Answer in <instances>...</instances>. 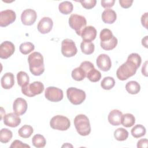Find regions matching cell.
Listing matches in <instances>:
<instances>
[{"instance_id":"obj_19","label":"cell","mask_w":148,"mask_h":148,"mask_svg":"<svg viewBox=\"0 0 148 148\" xmlns=\"http://www.w3.org/2000/svg\"><path fill=\"white\" fill-rule=\"evenodd\" d=\"M1 86L5 89L11 88L14 84V75L11 72H7L5 73L1 80Z\"/></svg>"},{"instance_id":"obj_39","label":"cell","mask_w":148,"mask_h":148,"mask_svg":"<svg viewBox=\"0 0 148 148\" xmlns=\"http://www.w3.org/2000/svg\"><path fill=\"white\" fill-rule=\"evenodd\" d=\"M10 148H12V147H23V148H24V147H28V148H29L30 147V146H29V145H27V144H25V143H23L21 141H20V140H14L13 142H12V145L10 146Z\"/></svg>"},{"instance_id":"obj_32","label":"cell","mask_w":148,"mask_h":148,"mask_svg":"<svg viewBox=\"0 0 148 148\" xmlns=\"http://www.w3.org/2000/svg\"><path fill=\"white\" fill-rule=\"evenodd\" d=\"M13 136L12 132L8 128H2L0 131V141L2 143L9 142Z\"/></svg>"},{"instance_id":"obj_31","label":"cell","mask_w":148,"mask_h":148,"mask_svg":"<svg viewBox=\"0 0 148 148\" xmlns=\"http://www.w3.org/2000/svg\"><path fill=\"white\" fill-rule=\"evenodd\" d=\"M114 137L119 141L125 140L128 137V132L123 128H119L114 131Z\"/></svg>"},{"instance_id":"obj_25","label":"cell","mask_w":148,"mask_h":148,"mask_svg":"<svg viewBox=\"0 0 148 148\" xmlns=\"http://www.w3.org/2000/svg\"><path fill=\"white\" fill-rule=\"evenodd\" d=\"M118 43L117 39L113 36L112 39L105 42H101V47L105 50H111L116 47Z\"/></svg>"},{"instance_id":"obj_29","label":"cell","mask_w":148,"mask_h":148,"mask_svg":"<svg viewBox=\"0 0 148 148\" xmlns=\"http://www.w3.org/2000/svg\"><path fill=\"white\" fill-rule=\"evenodd\" d=\"M33 132V128L31 125H24L18 130V134L21 138H28L31 136Z\"/></svg>"},{"instance_id":"obj_18","label":"cell","mask_w":148,"mask_h":148,"mask_svg":"<svg viewBox=\"0 0 148 148\" xmlns=\"http://www.w3.org/2000/svg\"><path fill=\"white\" fill-rule=\"evenodd\" d=\"M123 113L121 111L117 109H114L110 112L108 114L109 123L114 126L119 125L121 123V117Z\"/></svg>"},{"instance_id":"obj_44","label":"cell","mask_w":148,"mask_h":148,"mask_svg":"<svg viewBox=\"0 0 148 148\" xmlns=\"http://www.w3.org/2000/svg\"><path fill=\"white\" fill-rule=\"evenodd\" d=\"M147 61H146L142 66V73L145 76H147Z\"/></svg>"},{"instance_id":"obj_14","label":"cell","mask_w":148,"mask_h":148,"mask_svg":"<svg viewBox=\"0 0 148 148\" xmlns=\"http://www.w3.org/2000/svg\"><path fill=\"white\" fill-rule=\"evenodd\" d=\"M53 22L51 18L48 17H43L38 24V30L43 34L49 33L52 29Z\"/></svg>"},{"instance_id":"obj_6","label":"cell","mask_w":148,"mask_h":148,"mask_svg":"<svg viewBox=\"0 0 148 148\" xmlns=\"http://www.w3.org/2000/svg\"><path fill=\"white\" fill-rule=\"evenodd\" d=\"M50 125L53 129L65 131L70 127L71 122L68 117L62 115H57L51 118Z\"/></svg>"},{"instance_id":"obj_30","label":"cell","mask_w":148,"mask_h":148,"mask_svg":"<svg viewBox=\"0 0 148 148\" xmlns=\"http://www.w3.org/2000/svg\"><path fill=\"white\" fill-rule=\"evenodd\" d=\"M71 75L72 78L76 81H82L86 77V72L80 66L75 68L72 71Z\"/></svg>"},{"instance_id":"obj_10","label":"cell","mask_w":148,"mask_h":148,"mask_svg":"<svg viewBox=\"0 0 148 148\" xmlns=\"http://www.w3.org/2000/svg\"><path fill=\"white\" fill-rule=\"evenodd\" d=\"M16 18V13L10 9L0 12V26L5 27L13 23Z\"/></svg>"},{"instance_id":"obj_16","label":"cell","mask_w":148,"mask_h":148,"mask_svg":"<svg viewBox=\"0 0 148 148\" xmlns=\"http://www.w3.org/2000/svg\"><path fill=\"white\" fill-rule=\"evenodd\" d=\"M3 123L5 125L10 127H16L21 123L19 115L14 113H9L3 116Z\"/></svg>"},{"instance_id":"obj_37","label":"cell","mask_w":148,"mask_h":148,"mask_svg":"<svg viewBox=\"0 0 148 148\" xmlns=\"http://www.w3.org/2000/svg\"><path fill=\"white\" fill-rule=\"evenodd\" d=\"M81 3L82 6L86 9H91L93 8L97 3L96 0H83L79 1Z\"/></svg>"},{"instance_id":"obj_22","label":"cell","mask_w":148,"mask_h":148,"mask_svg":"<svg viewBox=\"0 0 148 148\" xmlns=\"http://www.w3.org/2000/svg\"><path fill=\"white\" fill-rule=\"evenodd\" d=\"M125 89L131 94H136L140 91V86L136 81H130L126 84Z\"/></svg>"},{"instance_id":"obj_46","label":"cell","mask_w":148,"mask_h":148,"mask_svg":"<svg viewBox=\"0 0 148 148\" xmlns=\"http://www.w3.org/2000/svg\"><path fill=\"white\" fill-rule=\"evenodd\" d=\"M70 146H71V147H73V146H72V145H71L70 144L69 145V143H66L65 145H64L62 147H70Z\"/></svg>"},{"instance_id":"obj_27","label":"cell","mask_w":148,"mask_h":148,"mask_svg":"<svg viewBox=\"0 0 148 148\" xmlns=\"http://www.w3.org/2000/svg\"><path fill=\"white\" fill-rule=\"evenodd\" d=\"M146 128L141 124L135 125L131 130V134L135 138H139L144 136L146 134Z\"/></svg>"},{"instance_id":"obj_43","label":"cell","mask_w":148,"mask_h":148,"mask_svg":"<svg viewBox=\"0 0 148 148\" xmlns=\"http://www.w3.org/2000/svg\"><path fill=\"white\" fill-rule=\"evenodd\" d=\"M147 14L148 13H145L141 17V23L143 26H144L146 29H147Z\"/></svg>"},{"instance_id":"obj_11","label":"cell","mask_w":148,"mask_h":148,"mask_svg":"<svg viewBox=\"0 0 148 148\" xmlns=\"http://www.w3.org/2000/svg\"><path fill=\"white\" fill-rule=\"evenodd\" d=\"M14 44L10 41H5L0 45V57L2 59H7L14 52Z\"/></svg>"},{"instance_id":"obj_45","label":"cell","mask_w":148,"mask_h":148,"mask_svg":"<svg viewBox=\"0 0 148 148\" xmlns=\"http://www.w3.org/2000/svg\"><path fill=\"white\" fill-rule=\"evenodd\" d=\"M147 36H146L145 38H143L142 39V44L143 46H145V47H147Z\"/></svg>"},{"instance_id":"obj_38","label":"cell","mask_w":148,"mask_h":148,"mask_svg":"<svg viewBox=\"0 0 148 148\" xmlns=\"http://www.w3.org/2000/svg\"><path fill=\"white\" fill-rule=\"evenodd\" d=\"M80 67L82 68L84 71V72H86V76H87V74L88 73V72L91 70L92 69V68H94V66L93 65L92 63H91V62L90 61H83L81 63L80 65Z\"/></svg>"},{"instance_id":"obj_23","label":"cell","mask_w":148,"mask_h":148,"mask_svg":"<svg viewBox=\"0 0 148 148\" xmlns=\"http://www.w3.org/2000/svg\"><path fill=\"white\" fill-rule=\"evenodd\" d=\"M17 83L20 87H23L29 84V78L28 74L24 71H20L17 74Z\"/></svg>"},{"instance_id":"obj_5","label":"cell","mask_w":148,"mask_h":148,"mask_svg":"<svg viewBox=\"0 0 148 148\" xmlns=\"http://www.w3.org/2000/svg\"><path fill=\"white\" fill-rule=\"evenodd\" d=\"M66 95L69 101L73 105H80L86 99L85 92L76 87H69L66 90Z\"/></svg>"},{"instance_id":"obj_1","label":"cell","mask_w":148,"mask_h":148,"mask_svg":"<svg viewBox=\"0 0 148 148\" xmlns=\"http://www.w3.org/2000/svg\"><path fill=\"white\" fill-rule=\"evenodd\" d=\"M142 62L140 56L137 53H131L127 58V61L123 63L116 71L117 78L120 80H125L134 76Z\"/></svg>"},{"instance_id":"obj_34","label":"cell","mask_w":148,"mask_h":148,"mask_svg":"<svg viewBox=\"0 0 148 148\" xmlns=\"http://www.w3.org/2000/svg\"><path fill=\"white\" fill-rule=\"evenodd\" d=\"M86 77L90 81L92 82H97L101 79V73L99 71L94 68L88 72Z\"/></svg>"},{"instance_id":"obj_12","label":"cell","mask_w":148,"mask_h":148,"mask_svg":"<svg viewBox=\"0 0 148 148\" xmlns=\"http://www.w3.org/2000/svg\"><path fill=\"white\" fill-rule=\"evenodd\" d=\"M37 14L36 12L31 9L24 10L21 15V20L22 23L25 25H31L36 21Z\"/></svg>"},{"instance_id":"obj_24","label":"cell","mask_w":148,"mask_h":148,"mask_svg":"<svg viewBox=\"0 0 148 148\" xmlns=\"http://www.w3.org/2000/svg\"><path fill=\"white\" fill-rule=\"evenodd\" d=\"M80 48L84 54L90 55L94 52L95 46L94 44L91 42L83 40L80 44Z\"/></svg>"},{"instance_id":"obj_21","label":"cell","mask_w":148,"mask_h":148,"mask_svg":"<svg viewBox=\"0 0 148 148\" xmlns=\"http://www.w3.org/2000/svg\"><path fill=\"white\" fill-rule=\"evenodd\" d=\"M135 123V118L134 116L131 113H125L122 115L121 123L122 125L125 127H131L134 125Z\"/></svg>"},{"instance_id":"obj_4","label":"cell","mask_w":148,"mask_h":148,"mask_svg":"<svg viewBox=\"0 0 148 148\" xmlns=\"http://www.w3.org/2000/svg\"><path fill=\"white\" fill-rule=\"evenodd\" d=\"M69 25L71 28L74 29L76 34L80 36L82 31L86 27L87 21L86 18L81 15L72 14L69 18Z\"/></svg>"},{"instance_id":"obj_40","label":"cell","mask_w":148,"mask_h":148,"mask_svg":"<svg viewBox=\"0 0 148 148\" xmlns=\"http://www.w3.org/2000/svg\"><path fill=\"white\" fill-rule=\"evenodd\" d=\"M114 0H109V1H101V6L104 8H108L112 7L114 4Z\"/></svg>"},{"instance_id":"obj_20","label":"cell","mask_w":148,"mask_h":148,"mask_svg":"<svg viewBox=\"0 0 148 148\" xmlns=\"http://www.w3.org/2000/svg\"><path fill=\"white\" fill-rule=\"evenodd\" d=\"M117 15L113 10L106 9L102 13V21L106 24H113L116 20Z\"/></svg>"},{"instance_id":"obj_17","label":"cell","mask_w":148,"mask_h":148,"mask_svg":"<svg viewBox=\"0 0 148 148\" xmlns=\"http://www.w3.org/2000/svg\"><path fill=\"white\" fill-rule=\"evenodd\" d=\"M80 36L83 40L91 42L97 36V30L92 26H87L82 31Z\"/></svg>"},{"instance_id":"obj_9","label":"cell","mask_w":148,"mask_h":148,"mask_svg":"<svg viewBox=\"0 0 148 148\" xmlns=\"http://www.w3.org/2000/svg\"><path fill=\"white\" fill-rule=\"evenodd\" d=\"M47 99L51 102H59L63 99L64 94L61 89L56 87H48L45 92Z\"/></svg>"},{"instance_id":"obj_28","label":"cell","mask_w":148,"mask_h":148,"mask_svg":"<svg viewBox=\"0 0 148 148\" xmlns=\"http://www.w3.org/2000/svg\"><path fill=\"white\" fill-rule=\"evenodd\" d=\"M32 145L38 148L44 147L46 145V141L45 137L40 134L35 135L32 139Z\"/></svg>"},{"instance_id":"obj_8","label":"cell","mask_w":148,"mask_h":148,"mask_svg":"<svg viewBox=\"0 0 148 148\" xmlns=\"http://www.w3.org/2000/svg\"><path fill=\"white\" fill-rule=\"evenodd\" d=\"M77 49L73 40L70 39H65L61 43V53L66 57H73L76 54Z\"/></svg>"},{"instance_id":"obj_33","label":"cell","mask_w":148,"mask_h":148,"mask_svg":"<svg viewBox=\"0 0 148 148\" xmlns=\"http://www.w3.org/2000/svg\"><path fill=\"white\" fill-rule=\"evenodd\" d=\"M115 85V80L114 79L110 76H107L104 77L101 83V86L104 90H110L112 89Z\"/></svg>"},{"instance_id":"obj_35","label":"cell","mask_w":148,"mask_h":148,"mask_svg":"<svg viewBox=\"0 0 148 148\" xmlns=\"http://www.w3.org/2000/svg\"><path fill=\"white\" fill-rule=\"evenodd\" d=\"M35 49V46L34 45L33 43H32L31 42H24L23 43H21L20 45V52L24 54H28L29 53H31V51H32Z\"/></svg>"},{"instance_id":"obj_2","label":"cell","mask_w":148,"mask_h":148,"mask_svg":"<svg viewBox=\"0 0 148 148\" xmlns=\"http://www.w3.org/2000/svg\"><path fill=\"white\" fill-rule=\"evenodd\" d=\"M29 68L31 73L35 76H40L45 71L43 56L39 52L31 53L28 57Z\"/></svg>"},{"instance_id":"obj_13","label":"cell","mask_w":148,"mask_h":148,"mask_svg":"<svg viewBox=\"0 0 148 148\" xmlns=\"http://www.w3.org/2000/svg\"><path fill=\"white\" fill-rule=\"evenodd\" d=\"M97 66L102 71H108L112 66V62L110 57L106 54H101L97 58Z\"/></svg>"},{"instance_id":"obj_36","label":"cell","mask_w":148,"mask_h":148,"mask_svg":"<svg viewBox=\"0 0 148 148\" xmlns=\"http://www.w3.org/2000/svg\"><path fill=\"white\" fill-rule=\"evenodd\" d=\"M113 36L112 32L108 28H105L101 30L99 38L101 39V42H105L110 40Z\"/></svg>"},{"instance_id":"obj_15","label":"cell","mask_w":148,"mask_h":148,"mask_svg":"<svg viewBox=\"0 0 148 148\" xmlns=\"http://www.w3.org/2000/svg\"><path fill=\"white\" fill-rule=\"evenodd\" d=\"M13 109L14 112L19 116L24 114L27 109V101L21 98H16L13 103Z\"/></svg>"},{"instance_id":"obj_26","label":"cell","mask_w":148,"mask_h":148,"mask_svg":"<svg viewBox=\"0 0 148 148\" xmlns=\"http://www.w3.org/2000/svg\"><path fill=\"white\" fill-rule=\"evenodd\" d=\"M73 9V6L71 2L64 1L59 4V11L64 14H68L71 13Z\"/></svg>"},{"instance_id":"obj_41","label":"cell","mask_w":148,"mask_h":148,"mask_svg":"<svg viewBox=\"0 0 148 148\" xmlns=\"http://www.w3.org/2000/svg\"><path fill=\"white\" fill-rule=\"evenodd\" d=\"M133 3V1L132 0H120L119 1V3L120 5V6L125 9L128 8H130L131 5L132 3Z\"/></svg>"},{"instance_id":"obj_42","label":"cell","mask_w":148,"mask_h":148,"mask_svg":"<svg viewBox=\"0 0 148 148\" xmlns=\"http://www.w3.org/2000/svg\"><path fill=\"white\" fill-rule=\"evenodd\" d=\"M147 143L148 141L146 138L141 139L139 140H138L137 143V147L138 148L139 147H143V148H147Z\"/></svg>"},{"instance_id":"obj_7","label":"cell","mask_w":148,"mask_h":148,"mask_svg":"<svg viewBox=\"0 0 148 148\" xmlns=\"http://www.w3.org/2000/svg\"><path fill=\"white\" fill-rule=\"evenodd\" d=\"M44 90V85L40 82H34L27 86L21 87V91L25 95L32 97L41 94Z\"/></svg>"},{"instance_id":"obj_3","label":"cell","mask_w":148,"mask_h":148,"mask_svg":"<svg viewBox=\"0 0 148 148\" xmlns=\"http://www.w3.org/2000/svg\"><path fill=\"white\" fill-rule=\"evenodd\" d=\"M74 125L77 133L82 136L88 135L91 132L89 119L84 114L77 115L74 119Z\"/></svg>"}]
</instances>
